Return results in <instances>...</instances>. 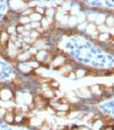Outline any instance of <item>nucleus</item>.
<instances>
[{
  "instance_id": "nucleus-8",
  "label": "nucleus",
  "mask_w": 114,
  "mask_h": 130,
  "mask_svg": "<svg viewBox=\"0 0 114 130\" xmlns=\"http://www.w3.org/2000/svg\"><path fill=\"white\" fill-rule=\"evenodd\" d=\"M13 113H14V115H20L22 113V109L20 108H17V107H14L13 108Z\"/></svg>"
},
{
  "instance_id": "nucleus-4",
  "label": "nucleus",
  "mask_w": 114,
  "mask_h": 130,
  "mask_svg": "<svg viewBox=\"0 0 114 130\" xmlns=\"http://www.w3.org/2000/svg\"><path fill=\"white\" fill-rule=\"evenodd\" d=\"M47 86L49 87V88H51L52 90H55V89H57V88L59 87V83H58V82H56V81H52L51 83L47 84Z\"/></svg>"
},
{
  "instance_id": "nucleus-14",
  "label": "nucleus",
  "mask_w": 114,
  "mask_h": 130,
  "mask_svg": "<svg viewBox=\"0 0 114 130\" xmlns=\"http://www.w3.org/2000/svg\"><path fill=\"white\" fill-rule=\"evenodd\" d=\"M24 31V28H23V26H19V27H17V29H16V32L17 33H19V34H22V32Z\"/></svg>"
},
{
  "instance_id": "nucleus-11",
  "label": "nucleus",
  "mask_w": 114,
  "mask_h": 130,
  "mask_svg": "<svg viewBox=\"0 0 114 130\" xmlns=\"http://www.w3.org/2000/svg\"><path fill=\"white\" fill-rule=\"evenodd\" d=\"M24 116H22L21 114L20 115H15V119H14V122H22Z\"/></svg>"
},
{
  "instance_id": "nucleus-9",
  "label": "nucleus",
  "mask_w": 114,
  "mask_h": 130,
  "mask_svg": "<svg viewBox=\"0 0 114 130\" xmlns=\"http://www.w3.org/2000/svg\"><path fill=\"white\" fill-rule=\"evenodd\" d=\"M29 22H30V19L28 17H22V18H20L18 23L19 24H25V23H29Z\"/></svg>"
},
{
  "instance_id": "nucleus-6",
  "label": "nucleus",
  "mask_w": 114,
  "mask_h": 130,
  "mask_svg": "<svg viewBox=\"0 0 114 130\" xmlns=\"http://www.w3.org/2000/svg\"><path fill=\"white\" fill-rule=\"evenodd\" d=\"M0 55H1L2 57H7V56H8V52H7L6 49H5L3 46H1V45H0Z\"/></svg>"
},
{
  "instance_id": "nucleus-13",
  "label": "nucleus",
  "mask_w": 114,
  "mask_h": 130,
  "mask_svg": "<svg viewBox=\"0 0 114 130\" xmlns=\"http://www.w3.org/2000/svg\"><path fill=\"white\" fill-rule=\"evenodd\" d=\"M68 114V111H56V115L58 116H66Z\"/></svg>"
},
{
  "instance_id": "nucleus-10",
  "label": "nucleus",
  "mask_w": 114,
  "mask_h": 130,
  "mask_svg": "<svg viewBox=\"0 0 114 130\" xmlns=\"http://www.w3.org/2000/svg\"><path fill=\"white\" fill-rule=\"evenodd\" d=\"M35 12L38 13V14H41V15H43V14H44V9L39 8V7H36V8H35Z\"/></svg>"
},
{
  "instance_id": "nucleus-12",
  "label": "nucleus",
  "mask_w": 114,
  "mask_h": 130,
  "mask_svg": "<svg viewBox=\"0 0 114 130\" xmlns=\"http://www.w3.org/2000/svg\"><path fill=\"white\" fill-rule=\"evenodd\" d=\"M69 78H71V79H76L77 76H76V71H70V73H69V76H68Z\"/></svg>"
},
{
  "instance_id": "nucleus-3",
  "label": "nucleus",
  "mask_w": 114,
  "mask_h": 130,
  "mask_svg": "<svg viewBox=\"0 0 114 130\" xmlns=\"http://www.w3.org/2000/svg\"><path fill=\"white\" fill-rule=\"evenodd\" d=\"M14 85H15V87L17 88V89H20V88H22L23 87V81L21 80V79H19V78H15L14 80H13V82H12Z\"/></svg>"
},
{
  "instance_id": "nucleus-5",
  "label": "nucleus",
  "mask_w": 114,
  "mask_h": 130,
  "mask_svg": "<svg viewBox=\"0 0 114 130\" xmlns=\"http://www.w3.org/2000/svg\"><path fill=\"white\" fill-rule=\"evenodd\" d=\"M22 123L24 124V125H26V126H30L31 125V119H30V117H25L24 116V118H23V120H22Z\"/></svg>"
},
{
  "instance_id": "nucleus-7",
  "label": "nucleus",
  "mask_w": 114,
  "mask_h": 130,
  "mask_svg": "<svg viewBox=\"0 0 114 130\" xmlns=\"http://www.w3.org/2000/svg\"><path fill=\"white\" fill-rule=\"evenodd\" d=\"M58 103H59L60 105H68V104H69V100H68L67 98H60V99L58 100Z\"/></svg>"
},
{
  "instance_id": "nucleus-2",
  "label": "nucleus",
  "mask_w": 114,
  "mask_h": 130,
  "mask_svg": "<svg viewBox=\"0 0 114 130\" xmlns=\"http://www.w3.org/2000/svg\"><path fill=\"white\" fill-rule=\"evenodd\" d=\"M3 119H4L6 122H8V123H13V122H14V119H15V115H14L13 112L6 110V113H5L4 117H3Z\"/></svg>"
},
{
  "instance_id": "nucleus-1",
  "label": "nucleus",
  "mask_w": 114,
  "mask_h": 130,
  "mask_svg": "<svg viewBox=\"0 0 114 130\" xmlns=\"http://www.w3.org/2000/svg\"><path fill=\"white\" fill-rule=\"evenodd\" d=\"M0 99L3 101H8V100L14 101V92L10 89H1L0 90Z\"/></svg>"
}]
</instances>
